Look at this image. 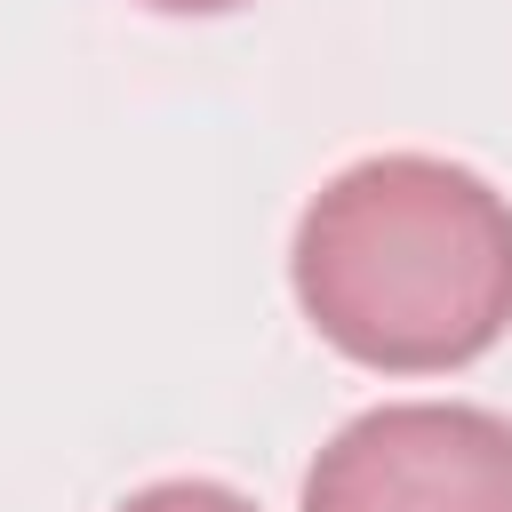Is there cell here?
<instances>
[{
    "label": "cell",
    "instance_id": "cell-1",
    "mask_svg": "<svg viewBox=\"0 0 512 512\" xmlns=\"http://www.w3.org/2000/svg\"><path fill=\"white\" fill-rule=\"evenodd\" d=\"M288 288L352 368L448 376L512 328V200L464 160L368 152L304 200Z\"/></svg>",
    "mask_w": 512,
    "mask_h": 512
},
{
    "label": "cell",
    "instance_id": "cell-2",
    "mask_svg": "<svg viewBox=\"0 0 512 512\" xmlns=\"http://www.w3.org/2000/svg\"><path fill=\"white\" fill-rule=\"evenodd\" d=\"M296 512H512V416L384 400L312 456Z\"/></svg>",
    "mask_w": 512,
    "mask_h": 512
},
{
    "label": "cell",
    "instance_id": "cell-3",
    "mask_svg": "<svg viewBox=\"0 0 512 512\" xmlns=\"http://www.w3.org/2000/svg\"><path fill=\"white\" fill-rule=\"evenodd\" d=\"M112 512H256V504L240 488H224V480H152Z\"/></svg>",
    "mask_w": 512,
    "mask_h": 512
},
{
    "label": "cell",
    "instance_id": "cell-4",
    "mask_svg": "<svg viewBox=\"0 0 512 512\" xmlns=\"http://www.w3.org/2000/svg\"><path fill=\"white\" fill-rule=\"evenodd\" d=\"M144 8H160V16H232L248 0H144Z\"/></svg>",
    "mask_w": 512,
    "mask_h": 512
}]
</instances>
